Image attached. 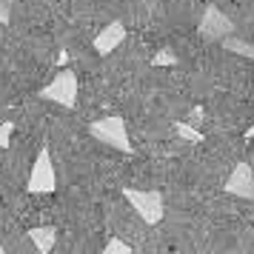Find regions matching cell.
<instances>
[{
    "instance_id": "6da1fadb",
    "label": "cell",
    "mask_w": 254,
    "mask_h": 254,
    "mask_svg": "<svg viewBox=\"0 0 254 254\" xmlns=\"http://www.w3.org/2000/svg\"><path fill=\"white\" fill-rule=\"evenodd\" d=\"M89 134L94 140H100L106 146H112L117 151H126L131 154V140H128V128H126V120L117 115H109V117H100V120H94L92 126H89Z\"/></svg>"
},
{
    "instance_id": "7a4b0ae2",
    "label": "cell",
    "mask_w": 254,
    "mask_h": 254,
    "mask_svg": "<svg viewBox=\"0 0 254 254\" xmlns=\"http://www.w3.org/2000/svg\"><path fill=\"white\" fill-rule=\"evenodd\" d=\"M123 197L131 203V208L137 211V217L146 226H157L163 220V214H166L163 194L154 191V189H123Z\"/></svg>"
},
{
    "instance_id": "3957f363",
    "label": "cell",
    "mask_w": 254,
    "mask_h": 254,
    "mask_svg": "<svg viewBox=\"0 0 254 254\" xmlns=\"http://www.w3.org/2000/svg\"><path fill=\"white\" fill-rule=\"evenodd\" d=\"M77 74L66 66H60V71L55 74V80L40 89V97L43 100H52V103L63 106V109H74L77 106Z\"/></svg>"
},
{
    "instance_id": "277c9868",
    "label": "cell",
    "mask_w": 254,
    "mask_h": 254,
    "mask_svg": "<svg viewBox=\"0 0 254 254\" xmlns=\"http://www.w3.org/2000/svg\"><path fill=\"white\" fill-rule=\"evenodd\" d=\"M26 189H29L32 194H52V191L58 189V172H55V163H52L49 149H40L35 166H32V174H29Z\"/></svg>"
},
{
    "instance_id": "5b68a950",
    "label": "cell",
    "mask_w": 254,
    "mask_h": 254,
    "mask_svg": "<svg viewBox=\"0 0 254 254\" xmlns=\"http://www.w3.org/2000/svg\"><path fill=\"white\" fill-rule=\"evenodd\" d=\"M231 32H234V23H231L229 17L220 12L214 3L206 6V12L200 17V35L206 37V40H223V37H229Z\"/></svg>"
},
{
    "instance_id": "8992f818",
    "label": "cell",
    "mask_w": 254,
    "mask_h": 254,
    "mask_svg": "<svg viewBox=\"0 0 254 254\" xmlns=\"http://www.w3.org/2000/svg\"><path fill=\"white\" fill-rule=\"evenodd\" d=\"M226 191L234 197H243V200H254V172L249 163H237L234 166V172L226 180Z\"/></svg>"
},
{
    "instance_id": "52a82bcc",
    "label": "cell",
    "mask_w": 254,
    "mask_h": 254,
    "mask_svg": "<svg viewBox=\"0 0 254 254\" xmlns=\"http://www.w3.org/2000/svg\"><path fill=\"white\" fill-rule=\"evenodd\" d=\"M123 40H126V26L123 23H109V26L100 29V35L94 37V52H97L100 58H109Z\"/></svg>"
},
{
    "instance_id": "ba28073f",
    "label": "cell",
    "mask_w": 254,
    "mask_h": 254,
    "mask_svg": "<svg viewBox=\"0 0 254 254\" xmlns=\"http://www.w3.org/2000/svg\"><path fill=\"white\" fill-rule=\"evenodd\" d=\"M29 240L35 243V249L40 254H49L58 243V229L55 226H37V229L29 231Z\"/></svg>"
},
{
    "instance_id": "9c48e42d",
    "label": "cell",
    "mask_w": 254,
    "mask_h": 254,
    "mask_svg": "<svg viewBox=\"0 0 254 254\" xmlns=\"http://www.w3.org/2000/svg\"><path fill=\"white\" fill-rule=\"evenodd\" d=\"M223 43V49H229L231 55H243V58H249L254 60V43H246V40H240V37H223L220 40Z\"/></svg>"
},
{
    "instance_id": "30bf717a",
    "label": "cell",
    "mask_w": 254,
    "mask_h": 254,
    "mask_svg": "<svg viewBox=\"0 0 254 254\" xmlns=\"http://www.w3.org/2000/svg\"><path fill=\"white\" fill-rule=\"evenodd\" d=\"M174 131H177L183 140H189V143H200V140H203V134H200L191 123H183V120H177V123H174Z\"/></svg>"
},
{
    "instance_id": "8fae6325",
    "label": "cell",
    "mask_w": 254,
    "mask_h": 254,
    "mask_svg": "<svg viewBox=\"0 0 254 254\" xmlns=\"http://www.w3.org/2000/svg\"><path fill=\"white\" fill-rule=\"evenodd\" d=\"M177 63V55H174L172 49H160L154 58H151V66H174Z\"/></svg>"
},
{
    "instance_id": "7c38bea8",
    "label": "cell",
    "mask_w": 254,
    "mask_h": 254,
    "mask_svg": "<svg viewBox=\"0 0 254 254\" xmlns=\"http://www.w3.org/2000/svg\"><path fill=\"white\" fill-rule=\"evenodd\" d=\"M12 134H14V123L12 120H3L0 123V149H9L12 146Z\"/></svg>"
},
{
    "instance_id": "4fadbf2b",
    "label": "cell",
    "mask_w": 254,
    "mask_h": 254,
    "mask_svg": "<svg viewBox=\"0 0 254 254\" xmlns=\"http://www.w3.org/2000/svg\"><path fill=\"white\" fill-rule=\"evenodd\" d=\"M103 254H131V246L128 243H123V240H109L106 243V249H103Z\"/></svg>"
},
{
    "instance_id": "5bb4252c",
    "label": "cell",
    "mask_w": 254,
    "mask_h": 254,
    "mask_svg": "<svg viewBox=\"0 0 254 254\" xmlns=\"http://www.w3.org/2000/svg\"><path fill=\"white\" fill-rule=\"evenodd\" d=\"M12 9H14V0H0V26L12 23Z\"/></svg>"
},
{
    "instance_id": "9a60e30c",
    "label": "cell",
    "mask_w": 254,
    "mask_h": 254,
    "mask_svg": "<svg viewBox=\"0 0 254 254\" xmlns=\"http://www.w3.org/2000/svg\"><path fill=\"white\" fill-rule=\"evenodd\" d=\"M69 63V52L66 49H60V55H58V66H66Z\"/></svg>"
},
{
    "instance_id": "2e32d148",
    "label": "cell",
    "mask_w": 254,
    "mask_h": 254,
    "mask_svg": "<svg viewBox=\"0 0 254 254\" xmlns=\"http://www.w3.org/2000/svg\"><path fill=\"white\" fill-rule=\"evenodd\" d=\"M246 137H249V140H254V126L249 128V131H246Z\"/></svg>"
},
{
    "instance_id": "e0dca14e",
    "label": "cell",
    "mask_w": 254,
    "mask_h": 254,
    "mask_svg": "<svg viewBox=\"0 0 254 254\" xmlns=\"http://www.w3.org/2000/svg\"><path fill=\"white\" fill-rule=\"evenodd\" d=\"M0 254H3V243H0Z\"/></svg>"
}]
</instances>
